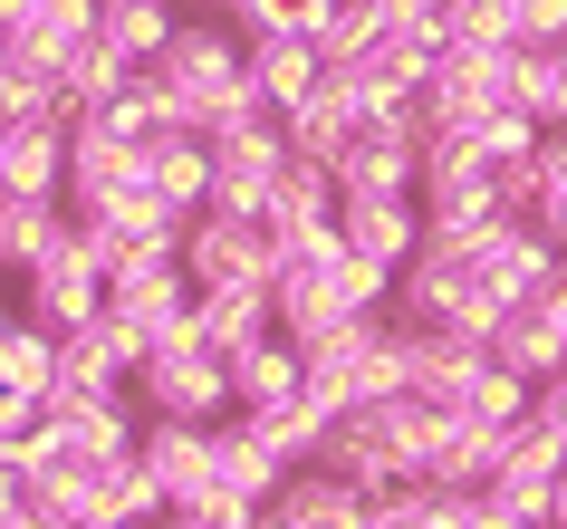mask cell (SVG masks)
Here are the masks:
<instances>
[{
  "label": "cell",
  "mask_w": 567,
  "mask_h": 529,
  "mask_svg": "<svg viewBox=\"0 0 567 529\" xmlns=\"http://www.w3.org/2000/svg\"><path fill=\"white\" fill-rule=\"evenodd\" d=\"M135 462L164 481V500H193L212 481V424H164L145 414V434H135Z\"/></svg>",
  "instance_id": "obj_14"
},
{
  "label": "cell",
  "mask_w": 567,
  "mask_h": 529,
  "mask_svg": "<svg viewBox=\"0 0 567 529\" xmlns=\"http://www.w3.org/2000/svg\"><path fill=\"white\" fill-rule=\"evenodd\" d=\"M174 10H193V20H231L240 0H174Z\"/></svg>",
  "instance_id": "obj_37"
},
{
  "label": "cell",
  "mask_w": 567,
  "mask_h": 529,
  "mask_svg": "<svg viewBox=\"0 0 567 529\" xmlns=\"http://www.w3.org/2000/svg\"><path fill=\"white\" fill-rule=\"evenodd\" d=\"M125 78H135V68H125L116 49H106V39L87 30V39H78V49H68V68H59V96H68V106H78V116H87V106H106V96H116ZM78 116H68V125H78Z\"/></svg>",
  "instance_id": "obj_26"
},
{
  "label": "cell",
  "mask_w": 567,
  "mask_h": 529,
  "mask_svg": "<svg viewBox=\"0 0 567 529\" xmlns=\"http://www.w3.org/2000/svg\"><path fill=\"white\" fill-rule=\"evenodd\" d=\"M279 164H289L279 116L240 125V135H212V212H260L269 183H279Z\"/></svg>",
  "instance_id": "obj_7"
},
{
  "label": "cell",
  "mask_w": 567,
  "mask_h": 529,
  "mask_svg": "<svg viewBox=\"0 0 567 529\" xmlns=\"http://www.w3.org/2000/svg\"><path fill=\"white\" fill-rule=\"evenodd\" d=\"M472 279H481L491 298H501V308H529V298H548V289L567 279V251H558L548 232H529L519 212H509L501 232H491V241L472 251Z\"/></svg>",
  "instance_id": "obj_4"
},
{
  "label": "cell",
  "mask_w": 567,
  "mask_h": 529,
  "mask_svg": "<svg viewBox=\"0 0 567 529\" xmlns=\"http://www.w3.org/2000/svg\"><path fill=\"white\" fill-rule=\"evenodd\" d=\"M365 529H433V491H423V481H404V491H385L375 510H365Z\"/></svg>",
  "instance_id": "obj_34"
},
{
  "label": "cell",
  "mask_w": 567,
  "mask_h": 529,
  "mask_svg": "<svg viewBox=\"0 0 567 529\" xmlns=\"http://www.w3.org/2000/svg\"><path fill=\"white\" fill-rule=\"evenodd\" d=\"M221 366H231V414H269V405H289V395L308 385L299 337H289V327H260V337H250V347H231Z\"/></svg>",
  "instance_id": "obj_10"
},
{
  "label": "cell",
  "mask_w": 567,
  "mask_h": 529,
  "mask_svg": "<svg viewBox=\"0 0 567 529\" xmlns=\"http://www.w3.org/2000/svg\"><path fill=\"white\" fill-rule=\"evenodd\" d=\"M558 39H567V30H558Z\"/></svg>",
  "instance_id": "obj_42"
},
{
  "label": "cell",
  "mask_w": 567,
  "mask_h": 529,
  "mask_svg": "<svg viewBox=\"0 0 567 529\" xmlns=\"http://www.w3.org/2000/svg\"><path fill=\"white\" fill-rule=\"evenodd\" d=\"M519 106L538 125H567V39H529V59H519Z\"/></svg>",
  "instance_id": "obj_29"
},
{
  "label": "cell",
  "mask_w": 567,
  "mask_h": 529,
  "mask_svg": "<svg viewBox=\"0 0 567 529\" xmlns=\"http://www.w3.org/2000/svg\"><path fill=\"white\" fill-rule=\"evenodd\" d=\"M240 68H250V88H260L269 116H289L318 78H328V59H318V39L299 30H260V39H240Z\"/></svg>",
  "instance_id": "obj_12"
},
{
  "label": "cell",
  "mask_w": 567,
  "mask_h": 529,
  "mask_svg": "<svg viewBox=\"0 0 567 529\" xmlns=\"http://www.w3.org/2000/svg\"><path fill=\"white\" fill-rule=\"evenodd\" d=\"M519 222H529V232H548V241L567 251V125H548V135H538L529 183H519Z\"/></svg>",
  "instance_id": "obj_22"
},
{
  "label": "cell",
  "mask_w": 567,
  "mask_h": 529,
  "mask_svg": "<svg viewBox=\"0 0 567 529\" xmlns=\"http://www.w3.org/2000/svg\"><path fill=\"white\" fill-rule=\"evenodd\" d=\"M491 356H501L509 376H529V385L567 376V347L548 337V318H538V298H529V308H501V327H491Z\"/></svg>",
  "instance_id": "obj_23"
},
{
  "label": "cell",
  "mask_w": 567,
  "mask_h": 529,
  "mask_svg": "<svg viewBox=\"0 0 567 529\" xmlns=\"http://www.w3.org/2000/svg\"><path fill=\"white\" fill-rule=\"evenodd\" d=\"M0 327H10V308H0Z\"/></svg>",
  "instance_id": "obj_41"
},
{
  "label": "cell",
  "mask_w": 567,
  "mask_h": 529,
  "mask_svg": "<svg viewBox=\"0 0 567 529\" xmlns=\"http://www.w3.org/2000/svg\"><path fill=\"white\" fill-rule=\"evenodd\" d=\"M68 241V203H49V193H0V269L20 279L30 261H49Z\"/></svg>",
  "instance_id": "obj_21"
},
{
  "label": "cell",
  "mask_w": 567,
  "mask_h": 529,
  "mask_svg": "<svg viewBox=\"0 0 567 529\" xmlns=\"http://www.w3.org/2000/svg\"><path fill=\"white\" fill-rule=\"evenodd\" d=\"M59 385H78V395H125V366L106 356L96 327H68L59 337Z\"/></svg>",
  "instance_id": "obj_30"
},
{
  "label": "cell",
  "mask_w": 567,
  "mask_h": 529,
  "mask_svg": "<svg viewBox=\"0 0 567 529\" xmlns=\"http://www.w3.org/2000/svg\"><path fill=\"white\" fill-rule=\"evenodd\" d=\"M337 241L375 269H404L423 251V203L414 193H337Z\"/></svg>",
  "instance_id": "obj_8"
},
{
  "label": "cell",
  "mask_w": 567,
  "mask_h": 529,
  "mask_svg": "<svg viewBox=\"0 0 567 529\" xmlns=\"http://www.w3.org/2000/svg\"><path fill=\"white\" fill-rule=\"evenodd\" d=\"M125 395L145 414H164V424H221V414H231V366H221V347H203L193 318H183L174 337H154V356L135 366Z\"/></svg>",
  "instance_id": "obj_1"
},
{
  "label": "cell",
  "mask_w": 567,
  "mask_h": 529,
  "mask_svg": "<svg viewBox=\"0 0 567 529\" xmlns=\"http://www.w3.org/2000/svg\"><path fill=\"white\" fill-rule=\"evenodd\" d=\"M269 510L289 529H365V510H375V491H357L347 471H328V462H299L279 491H269Z\"/></svg>",
  "instance_id": "obj_11"
},
{
  "label": "cell",
  "mask_w": 567,
  "mask_h": 529,
  "mask_svg": "<svg viewBox=\"0 0 567 529\" xmlns=\"http://www.w3.org/2000/svg\"><path fill=\"white\" fill-rule=\"evenodd\" d=\"M174 510H183V520H203V529H250V520H260V500H240L231 481H203V491L174 500Z\"/></svg>",
  "instance_id": "obj_32"
},
{
  "label": "cell",
  "mask_w": 567,
  "mask_h": 529,
  "mask_svg": "<svg viewBox=\"0 0 567 529\" xmlns=\"http://www.w3.org/2000/svg\"><path fill=\"white\" fill-rule=\"evenodd\" d=\"M96 510H106L116 529H154L174 500H164V481H154L135 452H116V462H96Z\"/></svg>",
  "instance_id": "obj_25"
},
{
  "label": "cell",
  "mask_w": 567,
  "mask_h": 529,
  "mask_svg": "<svg viewBox=\"0 0 567 529\" xmlns=\"http://www.w3.org/2000/svg\"><path fill=\"white\" fill-rule=\"evenodd\" d=\"M20 510V471H10V452H0V520Z\"/></svg>",
  "instance_id": "obj_36"
},
{
  "label": "cell",
  "mask_w": 567,
  "mask_h": 529,
  "mask_svg": "<svg viewBox=\"0 0 567 529\" xmlns=\"http://www.w3.org/2000/svg\"><path fill=\"white\" fill-rule=\"evenodd\" d=\"M250 529H289V520H279V510H260V520H250Z\"/></svg>",
  "instance_id": "obj_40"
},
{
  "label": "cell",
  "mask_w": 567,
  "mask_h": 529,
  "mask_svg": "<svg viewBox=\"0 0 567 529\" xmlns=\"http://www.w3.org/2000/svg\"><path fill=\"white\" fill-rule=\"evenodd\" d=\"M328 222H337V174L308 164V154H289L279 183H269V203H260V232L289 241V232H328Z\"/></svg>",
  "instance_id": "obj_15"
},
{
  "label": "cell",
  "mask_w": 567,
  "mask_h": 529,
  "mask_svg": "<svg viewBox=\"0 0 567 529\" xmlns=\"http://www.w3.org/2000/svg\"><path fill=\"white\" fill-rule=\"evenodd\" d=\"M154 529H203V520H183V510H164V520H154Z\"/></svg>",
  "instance_id": "obj_38"
},
{
  "label": "cell",
  "mask_w": 567,
  "mask_h": 529,
  "mask_svg": "<svg viewBox=\"0 0 567 529\" xmlns=\"http://www.w3.org/2000/svg\"><path fill=\"white\" fill-rule=\"evenodd\" d=\"M212 481H231L240 500H260V510H269V491L289 481V462L260 442V424H250V414H221V424H212Z\"/></svg>",
  "instance_id": "obj_17"
},
{
  "label": "cell",
  "mask_w": 567,
  "mask_h": 529,
  "mask_svg": "<svg viewBox=\"0 0 567 529\" xmlns=\"http://www.w3.org/2000/svg\"><path fill=\"white\" fill-rule=\"evenodd\" d=\"M260 327H279L269 318V289H193V337H203V347H250V337H260Z\"/></svg>",
  "instance_id": "obj_24"
},
{
  "label": "cell",
  "mask_w": 567,
  "mask_h": 529,
  "mask_svg": "<svg viewBox=\"0 0 567 529\" xmlns=\"http://www.w3.org/2000/svg\"><path fill=\"white\" fill-rule=\"evenodd\" d=\"M183 279L193 289H269V232H260V212H193L183 222Z\"/></svg>",
  "instance_id": "obj_2"
},
{
  "label": "cell",
  "mask_w": 567,
  "mask_h": 529,
  "mask_svg": "<svg viewBox=\"0 0 567 529\" xmlns=\"http://www.w3.org/2000/svg\"><path fill=\"white\" fill-rule=\"evenodd\" d=\"M250 424H260V442H269V452H279V462L299 471V462H318V452H328V434H337V424H347V405H337V395H318V385H299L289 405L250 414Z\"/></svg>",
  "instance_id": "obj_16"
},
{
  "label": "cell",
  "mask_w": 567,
  "mask_h": 529,
  "mask_svg": "<svg viewBox=\"0 0 567 529\" xmlns=\"http://www.w3.org/2000/svg\"><path fill=\"white\" fill-rule=\"evenodd\" d=\"M548 529H567V471H558V520H548Z\"/></svg>",
  "instance_id": "obj_39"
},
{
  "label": "cell",
  "mask_w": 567,
  "mask_h": 529,
  "mask_svg": "<svg viewBox=\"0 0 567 529\" xmlns=\"http://www.w3.org/2000/svg\"><path fill=\"white\" fill-rule=\"evenodd\" d=\"M357 125H365V116H357V88L328 68V78H318V88L279 116V135H289V154H308V164H337V145H347Z\"/></svg>",
  "instance_id": "obj_13"
},
{
  "label": "cell",
  "mask_w": 567,
  "mask_h": 529,
  "mask_svg": "<svg viewBox=\"0 0 567 529\" xmlns=\"http://www.w3.org/2000/svg\"><path fill=\"white\" fill-rule=\"evenodd\" d=\"M20 318H39L49 337H68V327H96L106 318V269L87 261V241L68 232L49 261L20 269Z\"/></svg>",
  "instance_id": "obj_3"
},
{
  "label": "cell",
  "mask_w": 567,
  "mask_h": 529,
  "mask_svg": "<svg viewBox=\"0 0 567 529\" xmlns=\"http://www.w3.org/2000/svg\"><path fill=\"white\" fill-rule=\"evenodd\" d=\"M39 424V395H20V385H0V452H10V442L30 434Z\"/></svg>",
  "instance_id": "obj_35"
},
{
  "label": "cell",
  "mask_w": 567,
  "mask_h": 529,
  "mask_svg": "<svg viewBox=\"0 0 567 529\" xmlns=\"http://www.w3.org/2000/svg\"><path fill=\"white\" fill-rule=\"evenodd\" d=\"M106 318H125L135 337H174L183 318H193V279H183L174 251H145V261H116L106 269Z\"/></svg>",
  "instance_id": "obj_5"
},
{
  "label": "cell",
  "mask_w": 567,
  "mask_h": 529,
  "mask_svg": "<svg viewBox=\"0 0 567 529\" xmlns=\"http://www.w3.org/2000/svg\"><path fill=\"white\" fill-rule=\"evenodd\" d=\"M0 385H20V395H49V385H59V337L39 318L0 327Z\"/></svg>",
  "instance_id": "obj_27"
},
{
  "label": "cell",
  "mask_w": 567,
  "mask_h": 529,
  "mask_svg": "<svg viewBox=\"0 0 567 529\" xmlns=\"http://www.w3.org/2000/svg\"><path fill=\"white\" fill-rule=\"evenodd\" d=\"M174 30H183V10H174V0H96V39H106L125 68H154Z\"/></svg>",
  "instance_id": "obj_19"
},
{
  "label": "cell",
  "mask_w": 567,
  "mask_h": 529,
  "mask_svg": "<svg viewBox=\"0 0 567 529\" xmlns=\"http://www.w3.org/2000/svg\"><path fill=\"white\" fill-rule=\"evenodd\" d=\"M328 174H337V193H414L423 183V106L385 116V125H357Z\"/></svg>",
  "instance_id": "obj_6"
},
{
  "label": "cell",
  "mask_w": 567,
  "mask_h": 529,
  "mask_svg": "<svg viewBox=\"0 0 567 529\" xmlns=\"http://www.w3.org/2000/svg\"><path fill=\"white\" fill-rule=\"evenodd\" d=\"M125 183H145V154L125 145V135H106L96 116H78L68 125V193L59 203L87 212V203H106V193H125Z\"/></svg>",
  "instance_id": "obj_9"
},
{
  "label": "cell",
  "mask_w": 567,
  "mask_h": 529,
  "mask_svg": "<svg viewBox=\"0 0 567 529\" xmlns=\"http://www.w3.org/2000/svg\"><path fill=\"white\" fill-rule=\"evenodd\" d=\"M443 20H452V49H509L519 39L509 0H443Z\"/></svg>",
  "instance_id": "obj_31"
},
{
  "label": "cell",
  "mask_w": 567,
  "mask_h": 529,
  "mask_svg": "<svg viewBox=\"0 0 567 529\" xmlns=\"http://www.w3.org/2000/svg\"><path fill=\"white\" fill-rule=\"evenodd\" d=\"M423 491H433V481H423ZM433 529H509V520H501L491 491H433Z\"/></svg>",
  "instance_id": "obj_33"
},
{
  "label": "cell",
  "mask_w": 567,
  "mask_h": 529,
  "mask_svg": "<svg viewBox=\"0 0 567 529\" xmlns=\"http://www.w3.org/2000/svg\"><path fill=\"white\" fill-rule=\"evenodd\" d=\"M145 183L174 212H203L212 203V145H203V135H183V125H164V135L145 145Z\"/></svg>",
  "instance_id": "obj_20"
},
{
  "label": "cell",
  "mask_w": 567,
  "mask_h": 529,
  "mask_svg": "<svg viewBox=\"0 0 567 529\" xmlns=\"http://www.w3.org/2000/svg\"><path fill=\"white\" fill-rule=\"evenodd\" d=\"M529 405H538V385H529V376H509L501 356H491V366L472 376V395H462V414H472V424H491V434L529 424Z\"/></svg>",
  "instance_id": "obj_28"
},
{
  "label": "cell",
  "mask_w": 567,
  "mask_h": 529,
  "mask_svg": "<svg viewBox=\"0 0 567 529\" xmlns=\"http://www.w3.org/2000/svg\"><path fill=\"white\" fill-rule=\"evenodd\" d=\"M0 193H68V125H0Z\"/></svg>",
  "instance_id": "obj_18"
}]
</instances>
